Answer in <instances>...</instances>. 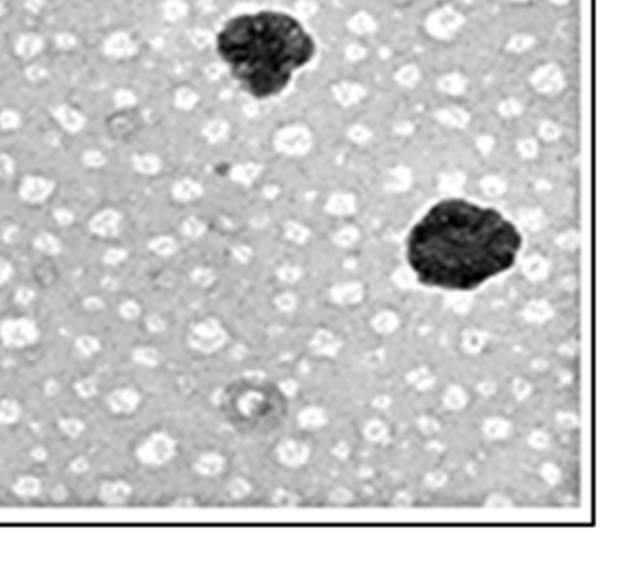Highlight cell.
I'll list each match as a JSON object with an SVG mask.
<instances>
[{"label": "cell", "mask_w": 633, "mask_h": 570, "mask_svg": "<svg viewBox=\"0 0 633 570\" xmlns=\"http://www.w3.org/2000/svg\"><path fill=\"white\" fill-rule=\"evenodd\" d=\"M520 247L522 234L499 210L444 199L407 234V262L423 286L470 292L509 271Z\"/></svg>", "instance_id": "1"}, {"label": "cell", "mask_w": 633, "mask_h": 570, "mask_svg": "<svg viewBox=\"0 0 633 570\" xmlns=\"http://www.w3.org/2000/svg\"><path fill=\"white\" fill-rule=\"evenodd\" d=\"M216 51L245 93L271 99L286 90L295 71L312 62L316 43L295 17L264 10L227 21Z\"/></svg>", "instance_id": "2"}, {"label": "cell", "mask_w": 633, "mask_h": 570, "mask_svg": "<svg viewBox=\"0 0 633 570\" xmlns=\"http://www.w3.org/2000/svg\"><path fill=\"white\" fill-rule=\"evenodd\" d=\"M245 386L247 388H243L234 401L238 414L243 420L268 430L286 420L288 404L281 388L264 383H247Z\"/></svg>", "instance_id": "3"}, {"label": "cell", "mask_w": 633, "mask_h": 570, "mask_svg": "<svg viewBox=\"0 0 633 570\" xmlns=\"http://www.w3.org/2000/svg\"><path fill=\"white\" fill-rule=\"evenodd\" d=\"M136 459L145 467H164L177 455V443L166 431H154L136 448Z\"/></svg>", "instance_id": "4"}, {"label": "cell", "mask_w": 633, "mask_h": 570, "mask_svg": "<svg viewBox=\"0 0 633 570\" xmlns=\"http://www.w3.org/2000/svg\"><path fill=\"white\" fill-rule=\"evenodd\" d=\"M39 340V327L32 318H8L0 321V342L10 349L34 346Z\"/></svg>", "instance_id": "5"}, {"label": "cell", "mask_w": 633, "mask_h": 570, "mask_svg": "<svg viewBox=\"0 0 633 570\" xmlns=\"http://www.w3.org/2000/svg\"><path fill=\"white\" fill-rule=\"evenodd\" d=\"M141 404V394L136 388L130 386H121L115 388L108 394L106 405L114 414H132L138 410Z\"/></svg>", "instance_id": "6"}, {"label": "cell", "mask_w": 633, "mask_h": 570, "mask_svg": "<svg viewBox=\"0 0 633 570\" xmlns=\"http://www.w3.org/2000/svg\"><path fill=\"white\" fill-rule=\"evenodd\" d=\"M132 496V485L123 480L104 481L99 488V500L106 506H123Z\"/></svg>", "instance_id": "7"}, {"label": "cell", "mask_w": 633, "mask_h": 570, "mask_svg": "<svg viewBox=\"0 0 633 570\" xmlns=\"http://www.w3.org/2000/svg\"><path fill=\"white\" fill-rule=\"evenodd\" d=\"M121 216L114 210H106L97 214L90 221V231L95 236L101 238H115L121 232Z\"/></svg>", "instance_id": "8"}, {"label": "cell", "mask_w": 633, "mask_h": 570, "mask_svg": "<svg viewBox=\"0 0 633 570\" xmlns=\"http://www.w3.org/2000/svg\"><path fill=\"white\" fill-rule=\"evenodd\" d=\"M12 491L21 500H34L41 494L43 485H41V480L36 475H21L19 480L12 485Z\"/></svg>", "instance_id": "9"}, {"label": "cell", "mask_w": 633, "mask_h": 570, "mask_svg": "<svg viewBox=\"0 0 633 570\" xmlns=\"http://www.w3.org/2000/svg\"><path fill=\"white\" fill-rule=\"evenodd\" d=\"M34 247H36V251H39L41 255L47 256H58L62 255V251H64L62 240L54 236V234H51V232H39L38 236L34 238Z\"/></svg>", "instance_id": "10"}, {"label": "cell", "mask_w": 633, "mask_h": 570, "mask_svg": "<svg viewBox=\"0 0 633 570\" xmlns=\"http://www.w3.org/2000/svg\"><path fill=\"white\" fill-rule=\"evenodd\" d=\"M147 249L162 258H171L179 249V244L173 236H154L149 240Z\"/></svg>", "instance_id": "11"}, {"label": "cell", "mask_w": 633, "mask_h": 570, "mask_svg": "<svg viewBox=\"0 0 633 570\" xmlns=\"http://www.w3.org/2000/svg\"><path fill=\"white\" fill-rule=\"evenodd\" d=\"M103 349V344H101V340L97 338V336H91V334H80L77 340H75V351L82 357V359H93L95 355H99Z\"/></svg>", "instance_id": "12"}, {"label": "cell", "mask_w": 633, "mask_h": 570, "mask_svg": "<svg viewBox=\"0 0 633 570\" xmlns=\"http://www.w3.org/2000/svg\"><path fill=\"white\" fill-rule=\"evenodd\" d=\"M132 360L136 364L145 366V368H156L162 362V353L153 346L136 347L132 353Z\"/></svg>", "instance_id": "13"}, {"label": "cell", "mask_w": 633, "mask_h": 570, "mask_svg": "<svg viewBox=\"0 0 633 570\" xmlns=\"http://www.w3.org/2000/svg\"><path fill=\"white\" fill-rule=\"evenodd\" d=\"M23 409L19 401H15L12 397L0 399V425H13L21 420Z\"/></svg>", "instance_id": "14"}, {"label": "cell", "mask_w": 633, "mask_h": 570, "mask_svg": "<svg viewBox=\"0 0 633 570\" xmlns=\"http://www.w3.org/2000/svg\"><path fill=\"white\" fill-rule=\"evenodd\" d=\"M58 428L69 438H78L86 431V423L77 417H64L58 420Z\"/></svg>", "instance_id": "15"}, {"label": "cell", "mask_w": 633, "mask_h": 570, "mask_svg": "<svg viewBox=\"0 0 633 570\" xmlns=\"http://www.w3.org/2000/svg\"><path fill=\"white\" fill-rule=\"evenodd\" d=\"M221 459L216 457V455H201L195 462V470H197L199 474L203 475H212L216 474L221 467Z\"/></svg>", "instance_id": "16"}, {"label": "cell", "mask_w": 633, "mask_h": 570, "mask_svg": "<svg viewBox=\"0 0 633 570\" xmlns=\"http://www.w3.org/2000/svg\"><path fill=\"white\" fill-rule=\"evenodd\" d=\"M75 392H77L78 397H82V399H91V397L97 396V392H99V386H97V381L91 377H84L80 381L75 383Z\"/></svg>", "instance_id": "17"}, {"label": "cell", "mask_w": 633, "mask_h": 570, "mask_svg": "<svg viewBox=\"0 0 633 570\" xmlns=\"http://www.w3.org/2000/svg\"><path fill=\"white\" fill-rule=\"evenodd\" d=\"M117 312H119V316H121L123 320H138L141 314V305L136 301V299H125V301L119 305V308H117Z\"/></svg>", "instance_id": "18"}, {"label": "cell", "mask_w": 633, "mask_h": 570, "mask_svg": "<svg viewBox=\"0 0 633 570\" xmlns=\"http://www.w3.org/2000/svg\"><path fill=\"white\" fill-rule=\"evenodd\" d=\"M128 258V251L123 249V247H108V249L103 253V264L106 266H119Z\"/></svg>", "instance_id": "19"}, {"label": "cell", "mask_w": 633, "mask_h": 570, "mask_svg": "<svg viewBox=\"0 0 633 570\" xmlns=\"http://www.w3.org/2000/svg\"><path fill=\"white\" fill-rule=\"evenodd\" d=\"M36 290L30 288V286H21V288L15 290V295H13V301L15 305H19V307H30L34 301H36Z\"/></svg>", "instance_id": "20"}, {"label": "cell", "mask_w": 633, "mask_h": 570, "mask_svg": "<svg viewBox=\"0 0 633 570\" xmlns=\"http://www.w3.org/2000/svg\"><path fill=\"white\" fill-rule=\"evenodd\" d=\"M145 327H147L149 333L160 334L167 329V321H166V318H164V316L151 314V316H147V320H145Z\"/></svg>", "instance_id": "21"}, {"label": "cell", "mask_w": 633, "mask_h": 570, "mask_svg": "<svg viewBox=\"0 0 633 570\" xmlns=\"http://www.w3.org/2000/svg\"><path fill=\"white\" fill-rule=\"evenodd\" d=\"M82 307L86 312L97 314V312H101V310L106 308V301H104L103 297H99V295H88V297H84Z\"/></svg>", "instance_id": "22"}, {"label": "cell", "mask_w": 633, "mask_h": 570, "mask_svg": "<svg viewBox=\"0 0 633 570\" xmlns=\"http://www.w3.org/2000/svg\"><path fill=\"white\" fill-rule=\"evenodd\" d=\"M90 468L91 464L86 457H75V459L69 462V470L77 475H82L86 474V472H90Z\"/></svg>", "instance_id": "23"}, {"label": "cell", "mask_w": 633, "mask_h": 570, "mask_svg": "<svg viewBox=\"0 0 633 570\" xmlns=\"http://www.w3.org/2000/svg\"><path fill=\"white\" fill-rule=\"evenodd\" d=\"M182 231H184L186 236L195 240V238L201 236V232H203V225L199 223V221H195V219H188V221H184Z\"/></svg>", "instance_id": "24"}, {"label": "cell", "mask_w": 633, "mask_h": 570, "mask_svg": "<svg viewBox=\"0 0 633 570\" xmlns=\"http://www.w3.org/2000/svg\"><path fill=\"white\" fill-rule=\"evenodd\" d=\"M13 273H15V269H13L12 262H8L6 258H0V286H4L6 282L12 281Z\"/></svg>", "instance_id": "25"}, {"label": "cell", "mask_w": 633, "mask_h": 570, "mask_svg": "<svg viewBox=\"0 0 633 570\" xmlns=\"http://www.w3.org/2000/svg\"><path fill=\"white\" fill-rule=\"evenodd\" d=\"M54 219H56V223L60 225V227H69V225L73 223L75 216L67 210H58L56 214H54Z\"/></svg>", "instance_id": "26"}, {"label": "cell", "mask_w": 633, "mask_h": 570, "mask_svg": "<svg viewBox=\"0 0 633 570\" xmlns=\"http://www.w3.org/2000/svg\"><path fill=\"white\" fill-rule=\"evenodd\" d=\"M30 457H32L34 461L45 462L47 459H49V451H47V448H43V446H36V448L30 451Z\"/></svg>", "instance_id": "27"}, {"label": "cell", "mask_w": 633, "mask_h": 570, "mask_svg": "<svg viewBox=\"0 0 633 570\" xmlns=\"http://www.w3.org/2000/svg\"><path fill=\"white\" fill-rule=\"evenodd\" d=\"M101 286H103L104 290L115 292V290H119L121 282H119V279H115V277H104L103 281H101Z\"/></svg>", "instance_id": "28"}, {"label": "cell", "mask_w": 633, "mask_h": 570, "mask_svg": "<svg viewBox=\"0 0 633 570\" xmlns=\"http://www.w3.org/2000/svg\"><path fill=\"white\" fill-rule=\"evenodd\" d=\"M192 279H193V282H197V284H201V286H205V284H208V271H206V269H195V271L192 273Z\"/></svg>", "instance_id": "29"}, {"label": "cell", "mask_w": 633, "mask_h": 570, "mask_svg": "<svg viewBox=\"0 0 633 570\" xmlns=\"http://www.w3.org/2000/svg\"><path fill=\"white\" fill-rule=\"evenodd\" d=\"M43 391H45L47 396H56V394H60V391H62V386H60L58 381L51 379V381H47L45 383V388H43Z\"/></svg>", "instance_id": "30"}, {"label": "cell", "mask_w": 633, "mask_h": 570, "mask_svg": "<svg viewBox=\"0 0 633 570\" xmlns=\"http://www.w3.org/2000/svg\"><path fill=\"white\" fill-rule=\"evenodd\" d=\"M173 506H175V507H190V506H195V501H192V500H177L175 504H173Z\"/></svg>", "instance_id": "31"}, {"label": "cell", "mask_w": 633, "mask_h": 570, "mask_svg": "<svg viewBox=\"0 0 633 570\" xmlns=\"http://www.w3.org/2000/svg\"><path fill=\"white\" fill-rule=\"evenodd\" d=\"M54 491H56V493H54V494H56V498H58V500H60V498H62V500H64L65 496H67V493H65V491H67V488H65V487H56V488H54Z\"/></svg>", "instance_id": "32"}]
</instances>
